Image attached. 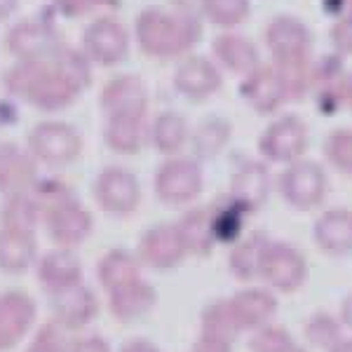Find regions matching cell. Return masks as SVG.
Returning <instances> with one entry per match:
<instances>
[{"label":"cell","instance_id":"36","mask_svg":"<svg viewBox=\"0 0 352 352\" xmlns=\"http://www.w3.org/2000/svg\"><path fill=\"white\" fill-rule=\"evenodd\" d=\"M202 14L221 28H232L249 16V0H204Z\"/></svg>","mask_w":352,"mask_h":352},{"label":"cell","instance_id":"32","mask_svg":"<svg viewBox=\"0 0 352 352\" xmlns=\"http://www.w3.org/2000/svg\"><path fill=\"white\" fill-rule=\"evenodd\" d=\"M106 144L109 148L116 153H122V155H129V153H136L144 144V118H109L104 129Z\"/></svg>","mask_w":352,"mask_h":352},{"label":"cell","instance_id":"46","mask_svg":"<svg viewBox=\"0 0 352 352\" xmlns=\"http://www.w3.org/2000/svg\"><path fill=\"white\" fill-rule=\"evenodd\" d=\"M122 352H160V350L153 343H148V340H132V343L124 345Z\"/></svg>","mask_w":352,"mask_h":352},{"label":"cell","instance_id":"49","mask_svg":"<svg viewBox=\"0 0 352 352\" xmlns=\"http://www.w3.org/2000/svg\"><path fill=\"white\" fill-rule=\"evenodd\" d=\"M329 352H352V336H343Z\"/></svg>","mask_w":352,"mask_h":352},{"label":"cell","instance_id":"30","mask_svg":"<svg viewBox=\"0 0 352 352\" xmlns=\"http://www.w3.org/2000/svg\"><path fill=\"white\" fill-rule=\"evenodd\" d=\"M181 237H184L188 254L195 256H207L214 249V232L212 221H209V209H190L179 223Z\"/></svg>","mask_w":352,"mask_h":352},{"label":"cell","instance_id":"20","mask_svg":"<svg viewBox=\"0 0 352 352\" xmlns=\"http://www.w3.org/2000/svg\"><path fill=\"white\" fill-rule=\"evenodd\" d=\"M212 50L221 61V66H226L232 76L244 78L247 73H252L254 68L261 64L258 50L249 38L240 36V33H219L212 43Z\"/></svg>","mask_w":352,"mask_h":352},{"label":"cell","instance_id":"33","mask_svg":"<svg viewBox=\"0 0 352 352\" xmlns=\"http://www.w3.org/2000/svg\"><path fill=\"white\" fill-rule=\"evenodd\" d=\"M345 327L340 324L338 315H331L327 310L312 312L303 324V336L308 340V345H312L315 350L329 352L340 338L345 336Z\"/></svg>","mask_w":352,"mask_h":352},{"label":"cell","instance_id":"1","mask_svg":"<svg viewBox=\"0 0 352 352\" xmlns=\"http://www.w3.org/2000/svg\"><path fill=\"white\" fill-rule=\"evenodd\" d=\"M87 80L82 54L61 47L50 59H28L5 76L8 89L43 111H59L71 104Z\"/></svg>","mask_w":352,"mask_h":352},{"label":"cell","instance_id":"9","mask_svg":"<svg viewBox=\"0 0 352 352\" xmlns=\"http://www.w3.org/2000/svg\"><path fill=\"white\" fill-rule=\"evenodd\" d=\"M28 148L47 164H66L80 153L82 139L66 122H41L28 134Z\"/></svg>","mask_w":352,"mask_h":352},{"label":"cell","instance_id":"39","mask_svg":"<svg viewBox=\"0 0 352 352\" xmlns=\"http://www.w3.org/2000/svg\"><path fill=\"white\" fill-rule=\"evenodd\" d=\"M331 43L336 54H352V16L343 14L331 26Z\"/></svg>","mask_w":352,"mask_h":352},{"label":"cell","instance_id":"12","mask_svg":"<svg viewBox=\"0 0 352 352\" xmlns=\"http://www.w3.org/2000/svg\"><path fill=\"white\" fill-rule=\"evenodd\" d=\"M8 47L14 56H19V61H28V59H50L64 45L59 43L54 28H50L45 21L26 19L19 21L8 33Z\"/></svg>","mask_w":352,"mask_h":352},{"label":"cell","instance_id":"41","mask_svg":"<svg viewBox=\"0 0 352 352\" xmlns=\"http://www.w3.org/2000/svg\"><path fill=\"white\" fill-rule=\"evenodd\" d=\"M54 3L68 14H80V12H87V10H96V8H104V5H111L113 0H54Z\"/></svg>","mask_w":352,"mask_h":352},{"label":"cell","instance_id":"17","mask_svg":"<svg viewBox=\"0 0 352 352\" xmlns=\"http://www.w3.org/2000/svg\"><path fill=\"white\" fill-rule=\"evenodd\" d=\"M270 192V172L263 162H244L230 181V200L242 207L247 214H254L268 202Z\"/></svg>","mask_w":352,"mask_h":352},{"label":"cell","instance_id":"27","mask_svg":"<svg viewBox=\"0 0 352 352\" xmlns=\"http://www.w3.org/2000/svg\"><path fill=\"white\" fill-rule=\"evenodd\" d=\"M244 217H247V212H244L242 207H237L230 197L219 200L214 207H209V221H212L214 242L235 244L237 240H242Z\"/></svg>","mask_w":352,"mask_h":352},{"label":"cell","instance_id":"25","mask_svg":"<svg viewBox=\"0 0 352 352\" xmlns=\"http://www.w3.org/2000/svg\"><path fill=\"white\" fill-rule=\"evenodd\" d=\"M155 305V292L146 282L136 280L132 285L111 292V310L118 320H139Z\"/></svg>","mask_w":352,"mask_h":352},{"label":"cell","instance_id":"35","mask_svg":"<svg viewBox=\"0 0 352 352\" xmlns=\"http://www.w3.org/2000/svg\"><path fill=\"white\" fill-rule=\"evenodd\" d=\"M230 141V122L221 118H207L192 134V148L200 157H214L226 148Z\"/></svg>","mask_w":352,"mask_h":352},{"label":"cell","instance_id":"18","mask_svg":"<svg viewBox=\"0 0 352 352\" xmlns=\"http://www.w3.org/2000/svg\"><path fill=\"white\" fill-rule=\"evenodd\" d=\"M221 82H223V78H221L219 66L207 56H188L186 61H181L174 73L176 89L195 101L217 94Z\"/></svg>","mask_w":352,"mask_h":352},{"label":"cell","instance_id":"5","mask_svg":"<svg viewBox=\"0 0 352 352\" xmlns=\"http://www.w3.org/2000/svg\"><path fill=\"white\" fill-rule=\"evenodd\" d=\"M261 280L268 285L270 292L294 294L308 280V261L289 242H268L261 263Z\"/></svg>","mask_w":352,"mask_h":352},{"label":"cell","instance_id":"40","mask_svg":"<svg viewBox=\"0 0 352 352\" xmlns=\"http://www.w3.org/2000/svg\"><path fill=\"white\" fill-rule=\"evenodd\" d=\"M28 352H66V343L61 338V333L52 324H47L43 327V331L38 333V338L33 340Z\"/></svg>","mask_w":352,"mask_h":352},{"label":"cell","instance_id":"4","mask_svg":"<svg viewBox=\"0 0 352 352\" xmlns=\"http://www.w3.org/2000/svg\"><path fill=\"white\" fill-rule=\"evenodd\" d=\"M277 188H280L282 200L292 209L310 212V209H317L324 202L329 179L320 162L300 157V160L287 164L285 172L277 179Z\"/></svg>","mask_w":352,"mask_h":352},{"label":"cell","instance_id":"8","mask_svg":"<svg viewBox=\"0 0 352 352\" xmlns=\"http://www.w3.org/2000/svg\"><path fill=\"white\" fill-rule=\"evenodd\" d=\"M202 167L188 157L167 160L155 174V192L164 204H188L202 192Z\"/></svg>","mask_w":352,"mask_h":352},{"label":"cell","instance_id":"22","mask_svg":"<svg viewBox=\"0 0 352 352\" xmlns=\"http://www.w3.org/2000/svg\"><path fill=\"white\" fill-rule=\"evenodd\" d=\"M52 310L66 327H82L96 315V298L89 289L73 285L52 294Z\"/></svg>","mask_w":352,"mask_h":352},{"label":"cell","instance_id":"31","mask_svg":"<svg viewBox=\"0 0 352 352\" xmlns=\"http://www.w3.org/2000/svg\"><path fill=\"white\" fill-rule=\"evenodd\" d=\"M80 280V263L68 252H52L43 258L41 263V282L50 292L73 287Z\"/></svg>","mask_w":352,"mask_h":352},{"label":"cell","instance_id":"28","mask_svg":"<svg viewBox=\"0 0 352 352\" xmlns=\"http://www.w3.org/2000/svg\"><path fill=\"white\" fill-rule=\"evenodd\" d=\"M151 139H153V146L160 153L174 155V153H179L186 146V141H188V122H186V118L181 116V113H174V111L162 113V116H157L155 122H153Z\"/></svg>","mask_w":352,"mask_h":352},{"label":"cell","instance_id":"51","mask_svg":"<svg viewBox=\"0 0 352 352\" xmlns=\"http://www.w3.org/2000/svg\"><path fill=\"white\" fill-rule=\"evenodd\" d=\"M345 14L352 16V0H345Z\"/></svg>","mask_w":352,"mask_h":352},{"label":"cell","instance_id":"34","mask_svg":"<svg viewBox=\"0 0 352 352\" xmlns=\"http://www.w3.org/2000/svg\"><path fill=\"white\" fill-rule=\"evenodd\" d=\"M101 285L109 292H116L120 287H127L139 280V263L127 252H111L106 254L99 265Z\"/></svg>","mask_w":352,"mask_h":352},{"label":"cell","instance_id":"11","mask_svg":"<svg viewBox=\"0 0 352 352\" xmlns=\"http://www.w3.org/2000/svg\"><path fill=\"white\" fill-rule=\"evenodd\" d=\"M94 195L101 207L111 214H129L141 200L139 181L122 167H109L99 174L94 184Z\"/></svg>","mask_w":352,"mask_h":352},{"label":"cell","instance_id":"3","mask_svg":"<svg viewBox=\"0 0 352 352\" xmlns=\"http://www.w3.org/2000/svg\"><path fill=\"white\" fill-rule=\"evenodd\" d=\"M200 16L181 14L176 10L146 8L134 24V36L139 47L155 59L179 56L200 41Z\"/></svg>","mask_w":352,"mask_h":352},{"label":"cell","instance_id":"29","mask_svg":"<svg viewBox=\"0 0 352 352\" xmlns=\"http://www.w3.org/2000/svg\"><path fill=\"white\" fill-rule=\"evenodd\" d=\"M33 167L31 160L12 144L0 146V190L21 192L31 184Z\"/></svg>","mask_w":352,"mask_h":352},{"label":"cell","instance_id":"6","mask_svg":"<svg viewBox=\"0 0 352 352\" xmlns=\"http://www.w3.org/2000/svg\"><path fill=\"white\" fill-rule=\"evenodd\" d=\"M308 148V127L298 116H282L258 136V151L268 162L292 164Z\"/></svg>","mask_w":352,"mask_h":352},{"label":"cell","instance_id":"15","mask_svg":"<svg viewBox=\"0 0 352 352\" xmlns=\"http://www.w3.org/2000/svg\"><path fill=\"white\" fill-rule=\"evenodd\" d=\"M45 219H47V230L52 240L64 247L80 244L92 230V219H89L87 209H82L71 195L45 209Z\"/></svg>","mask_w":352,"mask_h":352},{"label":"cell","instance_id":"2","mask_svg":"<svg viewBox=\"0 0 352 352\" xmlns=\"http://www.w3.org/2000/svg\"><path fill=\"white\" fill-rule=\"evenodd\" d=\"M265 45L285 87L287 101H298L312 85L310 28L292 14H277L265 26Z\"/></svg>","mask_w":352,"mask_h":352},{"label":"cell","instance_id":"37","mask_svg":"<svg viewBox=\"0 0 352 352\" xmlns=\"http://www.w3.org/2000/svg\"><path fill=\"white\" fill-rule=\"evenodd\" d=\"M324 153L338 172L352 176V129H333L327 136Z\"/></svg>","mask_w":352,"mask_h":352},{"label":"cell","instance_id":"26","mask_svg":"<svg viewBox=\"0 0 352 352\" xmlns=\"http://www.w3.org/2000/svg\"><path fill=\"white\" fill-rule=\"evenodd\" d=\"M202 338L223 340V343H232L244 331L240 317H237L235 308L230 300H214L202 312Z\"/></svg>","mask_w":352,"mask_h":352},{"label":"cell","instance_id":"24","mask_svg":"<svg viewBox=\"0 0 352 352\" xmlns=\"http://www.w3.org/2000/svg\"><path fill=\"white\" fill-rule=\"evenodd\" d=\"M36 258V242L33 232L8 228L0 230V268L8 272H21Z\"/></svg>","mask_w":352,"mask_h":352},{"label":"cell","instance_id":"38","mask_svg":"<svg viewBox=\"0 0 352 352\" xmlns=\"http://www.w3.org/2000/svg\"><path fill=\"white\" fill-rule=\"evenodd\" d=\"M294 343L296 340L292 338V333L285 327H277L270 322V324L254 331L252 340H249V348H252V352H285Z\"/></svg>","mask_w":352,"mask_h":352},{"label":"cell","instance_id":"14","mask_svg":"<svg viewBox=\"0 0 352 352\" xmlns=\"http://www.w3.org/2000/svg\"><path fill=\"white\" fill-rule=\"evenodd\" d=\"M139 254L144 263L153 265V268H176L186 256H188V247H186L184 237H181L179 226L160 223L151 228L141 240Z\"/></svg>","mask_w":352,"mask_h":352},{"label":"cell","instance_id":"13","mask_svg":"<svg viewBox=\"0 0 352 352\" xmlns=\"http://www.w3.org/2000/svg\"><path fill=\"white\" fill-rule=\"evenodd\" d=\"M240 94L261 116L275 113L282 104H287L285 87L272 64H258L252 73H247L240 82Z\"/></svg>","mask_w":352,"mask_h":352},{"label":"cell","instance_id":"19","mask_svg":"<svg viewBox=\"0 0 352 352\" xmlns=\"http://www.w3.org/2000/svg\"><path fill=\"white\" fill-rule=\"evenodd\" d=\"M36 305L26 294L10 292L0 296V352L14 348L28 331Z\"/></svg>","mask_w":352,"mask_h":352},{"label":"cell","instance_id":"23","mask_svg":"<svg viewBox=\"0 0 352 352\" xmlns=\"http://www.w3.org/2000/svg\"><path fill=\"white\" fill-rule=\"evenodd\" d=\"M270 237L265 232H249L247 237L235 242L230 252V272L242 282L249 280H256L258 272H261V263H263V254L265 247H268Z\"/></svg>","mask_w":352,"mask_h":352},{"label":"cell","instance_id":"45","mask_svg":"<svg viewBox=\"0 0 352 352\" xmlns=\"http://www.w3.org/2000/svg\"><path fill=\"white\" fill-rule=\"evenodd\" d=\"M71 352H109V345L101 338H82L80 343H76V348Z\"/></svg>","mask_w":352,"mask_h":352},{"label":"cell","instance_id":"50","mask_svg":"<svg viewBox=\"0 0 352 352\" xmlns=\"http://www.w3.org/2000/svg\"><path fill=\"white\" fill-rule=\"evenodd\" d=\"M285 352H308V350H305V348H303V345H298V343H294V345H292V348H287Z\"/></svg>","mask_w":352,"mask_h":352},{"label":"cell","instance_id":"7","mask_svg":"<svg viewBox=\"0 0 352 352\" xmlns=\"http://www.w3.org/2000/svg\"><path fill=\"white\" fill-rule=\"evenodd\" d=\"M82 47L87 59L101 66H116L129 52V31L116 16H96L85 28Z\"/></svg>","mask_w":352,"mask_h":352},{"label":"cell","instance_id":"43","mask_svg":"<svg viewBox=\"0 0 352 352\" xmlns=\"http://www.w3.org/2000/svg\"><path fill=\"white\" fill-rule=\"evenodd\" d=\"M192 352H230V343L223 340H214V338H200L195 343Z\"/></svg>","mask_w":352,"mask_h":352},{"label":"cell","instance_id":"42","mask_svg":"<svg viewBox=\"0 0 352 352\" xmlns=\"http://www.w3.org/2000/svg\"><path fill=\"white\" fill-rule=\"evenodd\" d=\"M174 10L181 14H190V16H200L202 14V5L204 0H172Z\"/></svg>","mask_w":352,"mask_h":352},{"label":"cell","instance_id":"48","mask_svg":"<svg viewBox=\"0 0 352 352\" xmlns=\"http://www.w3.org/2000/svg\"><path fill=\"white\" fill-rule=\"evenodd\" d=\"M343 104L352 111V76H345V82H343Z\"/></svg>","mask_w":352,"mask_h":352},{"label":"cell","instance_id":"44","mask_svg":"<svg viewBox=\"0 0 352 352\" xmlns=\"http://www.w3.org/2000/svg\"><path fill=\"white\" fill-rule=\"evenodd\" d=\"M338 320H340V324H343L345 329H350V331H352V292L345 294L343 300H340Z\"/></svg>","mask_w":352,"mask_h":352},{"label":"cell","instance_id":"10","mask_svg":"<svg viewBox=\"0 0 352 352\" xmlns=\"http://www.w3.org/2000/svg\"><path fill=\"white\" fill-rule=\"evenodd\" d=\"M101 109L109 118H144L148 109V89L139 76L124 73L104 85Z\"/></svg>","mask_w":352,"mask_h":352},{"label":"cell","instance_id":"16","mask_svg":"<svg viewBox=\"0 0 352 352\" xmlns=\"http://www.w3.org/2000/svg\"><path fill=\"white\" fill-rule=\"evenodd\" d=\"M312 240L329 256L352 254V209L331 207L312 223Z\"/></svg>","mask_w":352,"mask_h":352},{"label":"cell","instance_id":"47","mask_svg":"<svg viewBox=\"0 0 352 352\" xmlns=\"http://www.w3.org/2000/svg\"><path fill=\"white\" fill-rule=\"evenodd\" d=\"M16 3H19V0H0V19H8V16L14 12Z\"/></svg>","mask_w":352,"mask_h":352},{"label":"cell","instance_id":"21","mask_svg":"<svg viewBox=\"0 0 352 352\" xmlns=\"http://www.w3.org/2000/svg\"><path fill=\"white\" fill-rule=\"evenodd\" d=\"M230 303H232V308H235L237 317H240L242 327L254 329V331L270 324L272 317L277 315V308H280L275 292H270V289H258V287L237 292L235 296L230 298Z\"/></svg>","mask_w":352,"mask_h":352}]
</instances>
